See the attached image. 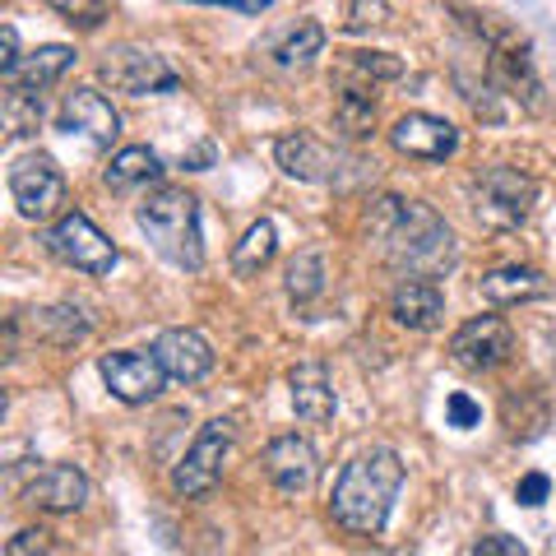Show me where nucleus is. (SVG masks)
<instances>
[{
  "label": "nucleus",
  "instance_id": "obj_1",
  "mask_svg": "<svg viewBox=\"0 0 556 556\" xmlns=\"http://www.w3.org/2000/svg\"><path fill=\"white\" fill-rule=\"evenodd\" d=\"M367 241L399 278H441L455 265V232L431 204L386 195L367 214Z\"/></svg>",
  "mask_w": 556,
  "mask_h": 556
},
{
  "label": "nucleus",
  "instance_id": "obj_2",
  "mask_svg": "<svg viewBox=\"0 0 556 556\" xmlns=\"http://www.w3.org/2000/svg\"><path fill=\"white\" fill-rule=\"evenodd\" d=\"M399 486H404V464H399L394 450H367L339 473L334 496H329V515L348 533L376 538L394 510Z\"/></svg>",
  "mask_w": 556,
  "mask_h": 556
},
{
  "label": "nucleus",
  "instance_id": "obj_3",
  "mask_svg": "<svg viewBox=\"0 0 556 556\" xmlns=\"http://www.w3.org/2000/svg\"><path fill=\"white\" fill-rule=\"evenodd\" d=\"M139 232L159 251L167 265L177 269H200L204 265V237H200V200L186 195L177 186H163L135 208Z\"/></svg>",
  "mask_w": 556,
  "mask_h": 556
},
{
  "label": "nucleus",
  "instance_id": "obj_4",
  "mask_svg": "<svg viewBox=\"0 0 556 556\" xmlns=\"http://www.w3.org/2000/svg\"><path fill=\"white\" fill-rule=\"evenodd\" d=\"M274 159L292 181H311V186H339V181H353V172H357L353 153L325 144V139L306 135V130H292L278 139Z\"/></svg>",
  "mask_w": 556,
  "mask_h": 556
},
{
  "label": "nucleus",
  "instance_id": "obj_5",
  "mask_svg": "<svg viewBox=\"0 0 556 556\" xmlns=\"http://www.w3.org/2000/svg\"><path fill=\"white\" fill-rule=\"evenodd\" d=\"M47 251L65 260L70 269H79V274H112L116 269V247H112V237L98 228V223L89 214H79V208H70V214L56 218V228L47 232Z\"/></svg>",
  "mask_w": 556,
  "mask_h": 556
},
{
  "label": "nucleus",
  "instance_id": "obj_6",
  "mask_svg": "<svg viewBox=\"0 0 556 556\" xmlns=\"http://www.w3.org/2000/svg\"><path fill=\"white\" fill-rule=\"evenodd\" d=\"M98 75L112 84V89L130 93V98H149V93H177L181 75L167 65V56L149 47H112L108 56L98 61Z\"/></svg>",
  "mask_w": 556,
  "mask_h": 556
},
{
  "label": "nucleus",
  "instance_id": "obj_7",
  "mask_svg": "<svg viewBox=\"0 0 556 556\" xmlns=\"http://www.w3.org/2000/svg\"><path fill=\"white\" fill-rule=\"evenodd\" d=\"M10 195L28 223H47V218L61 214L70 186H65V172L56 167V159L28 153V159H20L10 167Z\"/></svg>",
  "mask_w": 556,
  "mask_h": 556
},
{
  "label": "nucleus",
  "instance_id": "obj_8",
  "mask_svg": "<svg viewBox=\"0 0 556 556\" xmlns=\"http://www.w3.org/2000/svg\"><path fill=\"white\" fill-rule=\"evenodd\" d=\"M232 450V422L228 417H214V422L200 427L195 445L186 450V459L172 468V492L177 496H204L214 492L218 478H223V459Z\"/></svg>",
  "mask_w": 556,
  "mask_h": 556
},
{
  "label": "nucleus",
  "instance_id": "obj_9",
  "mask_svg": "<svg viewBox=\"0 0 556 556\" xmlns=\"http://www.w3.org/2000/svg\"><path fill=\"white\" fill-rule=\"evenodd\" d=\"M538 186L533 177H525L519 167H486L478 177V218L492 223V228H515V223L529 218Z\"/></svg>",
  "mask_w": 556,
  "mask_h": 556
},
{
  "label": "nucleus",
  "instance_id": "obj_10",
  "mask_svg": "<svg viewBox=\"0 0 556 556\" xmlns=\"http://www.w3.org/2000/svg\"><path fill=\"white\" fill-rule=\"evenodd\" d=\"M515 353V334L501 316H473L455 329L450 339V357L459 362L464 371H492Z\"/></svg>",
  "mask_w": 556,
  "mask_h": 556
},
{
  "label": "nucleus",
  "instance_id": "obj_11",
  "mask_svg": "<svg viewBox=\"0 0 556 556\" xmlns=\"http://www.w3.org/2000/svg\"><path fill=\"white\" fill-rule=\"evenodd\" d=\"M265 473L283 496H306L320 478V459H316V445L298 431H283L265 445Z\"/></svg>",
  "mask_w": 556,
  "mask_h": 556
},
{
  "label": "nucleus",
  "instance_id": "obj_12",
  "mask_svg": "<svg viewBox=\"0 0 556 556\" xmlns=\"http://www.w3.org/2000/svg\"><path fill=\"white\" fill-rule=\"evenodd\" d=\"M390 144H394V153H404V159L445 163V159H455V153H459V130L450 126V121H441V116L408 112V116L394 121Z\"/></svg>",
  "mask_w": 556,
  "mask_h": 556
},
{
  "label": "nucleus",
  "instance_id": "obj_13",
  "mask_svg": "<svg viewBox=\"0 0 556 556\" xmlns=\"http://www.w3.org/2000/svg\"><path fill=\"white\" fill-rule=\"evenodd\" d=\"M98 371L121 404H153V399L163 394V380H167V371L159 367L153 353H108L98 362Z\"/></svg>",
  "mask_w": 556,
  "mask_h": 556
},
{
  "label": "nucleus",
  "instance_id": "obj_14",
  "mask_svg": "<svg viewBox=\"0 0 556 556\" xmlns=\"http://www.w3.org/2000/svg\"><path fill=\"white\" fill-rule=\"evenodd\" d=\"M56 126L65 135H84L93 149H108L112 139L121 135V116L98 89H75V93H65V102H61Z\"/></svg>",
  "mask_w": 556,
  "mask_h": 556
},
{
  "label": "nucleus",
  "instance_id": "obj_15",
  "mask_svg": "<svg viewBox=\"0 0 556 556\" xmlns=\"http://www.w3.org/2000/svg\"><path fill=\"white\" fill-rule=\"evenodd\" d=\"M24 506L47 510V515H75L89 506V478L75 464H51L24 486Z\"/></svg>",
  "mask_w": 556,
  "mask_h": 556
},
{
  "label": "nucleus",
  "instance_id": "obj_16",
  "mask_svg": "<svg viewBox=\"0 0 556 556\" xmlns=\"http://www.w3.org/2000/svg\"><path fill=\"white\" fill-rule=\"evenodd\" d=\"M153 357H159L167 380H181V386H195L214 371V348L195 329H163L159 343H153Z\"/></svg>",
  "mask_w": 556,
  "mask_h": 556
},
{
  "label": "nucleus",
  "instance_id": "obj_17",
  "mask_svg": "<svg viewBox=\"0 0 556 556\" xmlns=\"http://www.w3.org/2000/svg\"><path fill=\"white\" fill-rule=\"evenodd\" d=\"M390 316L404 329H437L445 316V292L437 278H399L394 298H390Z\"/></svg>",
  "mask_w": 556,
  "mask_h": 556
},
{
  "label": "nucleus",
  "instance_id": "obj_18",
  "mask_svg": "<svg viewBox=\"0 0 556 556\" xmlns=\"http://www.w3.org/2000/svg\"><path fill=\"white\" fill-rule=\"evenodd\" d=\"M288 386H292V408H298L302 422L320 427L334 417V380H329L325 362H302V367H292Z\"/></svg>",
  "mask_w": 556,
  "mask_h": 556
},
{
  "label": "nucleus",
  "instance_id": "obj_19",
  "mask_svg": "<svg viewBox=\"0 0 556 556\" xmlns=\"http://www.w3.org/2000/svg\"><path fill=\"white\" fill-rule=\"evenodd\" d=\"M75 65V47H65V42H47V47H38L33 56H24L20 65L5 75V84L10 89H28V93H38V89H47V84H56L65 70Z\"/></svg>",
  "mask_w": 556,
  "mask_h": 556
},
{
  "label": "nucleus",
  "instance_id": "obj_20",
  "mask_svg": "<svg viewBox=\"0 0 556 556\" xmlns=\"http://www.w3.org/2000/svg\"><path fill=\"white\" fill-rule=\"evenodd\" d=\"M547 292V278L529 269V265H506V269H492L482 278V298L496 302V306H515V302H533Z\"/></svg>",
  "mask_w": 556,
  "mask_h": 556
},
{
  "label": "nucleus",
  "instance_id": "obj_21",
  "mask_svg": "<svg viewBox=\"0 0 556 556\" xmlns=\"http://www.w3.org/2000/svg\"><path fill=\"white\" fill-rule=\"evenodd\" d=\"M163 177V163H159V153L144 149V144H130V149H121L112 167L102 172V181H108V190H116V195H126V190H139V186H153Z\"/></svg>",
  "mask_w": 556,
  "mask_h": 556
},
{
  "label": "nucleus",
  "instance_id": "obj_22",
  "mask_svg": "<svg viewBox=\"0 0 556 556\" xmlns=\"http://www.w3.org/2000/svg\"><path fill=\"white\" fill-rule=\"evenodd\" d=\"M274 260V223H251L247 228V237L237 241V251H232V269L241 274V278H251V274H260Z\"/></svg>",
  "mask_w": 556,
  "mask_h": 556
},
{
  "label": "nucleus",
  "instance_id": "obj_23",
  "mask_svg": "<svg viewBox=\"0 0 556 556\" xmlns=\"http://www.w3.org/2000/svg\"><path fill=\"white\" fill-rule=\"evenodd\" d=\"M320 47H325V28L316 20H302L283 42L274 47V56H278V65H283V70H298L311 56H320Z\"/></svg>",
  "mask_w": 556,
  "mask_h": 556
},
{
  "label": "nucleus",
  "instance_id": "obj_24",
  "mask_svg": "<svg viewBox=\"0 0 556 556\" xmlns=\"http://www.w3.org/2000/svg\"><path fill=\"white\" fill-rule=\"evenodd\" d=\"M334 116H339V130H343L348 139H367L371 126H376V98L362 93V89H343Z\"/></svg>",
  "mask_w": 556,
  "mask_h": 556
},
{
  "label": "nucleus",
  "instance_id": "obj_25",
  "mask_svg": "<svg viewBox=\"0 0 556 556\" xmlns=\"http://www.w3.org/2000/svg\"><path fill=\"white\" fill-rule=\"evenodd\" d=\"M320 292H325V260L316 251H306L288 265V298L306 306L311 298H320Z\"/></svg>",
  "mask_w": 556,
  "mask_h": 556
},
{
  "label": "nucleus",
  "instance_id": "obj_26",
  "mask_svg": "<svg viewBox=\"0 0 556 556\" xmlns=\"http://www.w3.org/2000/svg\"><path fill=\"white\" fill-rule=\"evenodd\" d=\"M5 121H10V135H33L42 126V93H28V89H10L5 84Z\"/></svg>",
  "mask_w": 556,
  "mask_h": 556
},
{
  "label": "nucleus",
  "instance_id": "obj_27",
  "mask_svg": "<svg viewBox=\"0 0 556 556\" xmlns=\"http://www.w3.org/2000/svg\"><path fill=\"white\" fill-rule=\"evenodd\" d=\"M47 5L75 28H98L112 14V0H47Z\"/></svg>",
  "mask_w": 556,
  "mask_h": 556
},
{
  "label": "nucleus",
  "instance_id": "obj_28",
  "mask_svg": "<svg viewBox=\"0 0 556 556\" xmlns=\"http://www.w3.org/2000/svg\"><path fill=\"white\" fill-rule=\"evenodd\" d=\"M353 56V65L362 70V75H371V79H399L404 75V65H399L390 51H348Z\"/></svg>",
  "mask_w": 556,
  "mask_h": 556
},
{
  "label": "nucleus",
  "instance_id": "obj_29",
  "mask_svg": "<svg viewBox=\"0 0 556 556\" xmlns=\"http://www.w3.org/2000/svg\"><path fill=\"white\" fill-rule=\"evenodd\" d=\"M380 24H390V5H386V0H353V10H348V28L367 33V28H380Z\"/></svg>",
  "mask_w": 556,
  "mask_h": 556
},
{
  "label": "nucleus",
  "instance_id": "obj_30",
  "mask_svg": "<svg viewBox=\"0 0 556 556\" xmlns=\"http://www.w3.org/2000/svg\"><path fill=\"white\" fill-rule=\"evenodd\" d=\"M5 556H51V533L47 529H24L10 538Z\"/></svg>",
  "mask_w": 556,
  "mask_h": 556
},
{
  "label": "nucleus",
  "instance_id": "obj_31",
  "mask_svg": "<svg viewBox=\"0 0 556 556\" xmlns=\"http://www.w3.org/2000/svg\"><path fill=\"white\" fill-rule=\"evenodd\" d=\"M445 413H450V427H459V431H468V427H478V422H482V408H478L464 390H455V394L445 399Z\"/></svg>",
  "mask_w": 556,
  "mask_h": 556
},
{
  "label": "nucleus",
  "instance_id": "obj_32",
  "mask_svg": "<svg viewBox=\"0 0 556 556\" xmlns=\"http://www.w3.org/2000/svg\"><path fill=\"white\" fill-rule=\"evenodd\" d=\"M473 556H529V547L510 533H482L473 543Z\"/></svg>",
  "mask_w": 556,
  "mask_h": 556
},
{
  "label": "nucleus",
  "instance_id": "obj_33",
  "mask_svg": "<svg viewBox=\"0 0 556 556\" xmlns=\"http://www.w3.org/2000/svg\"><path fill=\"white\" fill-rule=\"evenodd\" d=\"M547 492H552V482H547L543 473H529L525 482H519V486H515L519 506H543V501H547Z\"/></svg>",
  "mask_w": 556,
  "mask_h": 556
},
{
  "label": "nucleus",
  "instance_id": "obj_34",
  "mask_svg": "<svg viewBox=\"0 0 556 556\" xmlns=\"http://www.w3.org/2000/svg\"><path fill=\"white\" fill-rule=\"evenodd\" d=\"M0 42H5V56H0V70H5V75H10V70L24 61V56H20V33H14V24L0 28Z\"/></svg>",
  "mask_w": 556,
  "mask_h": 556
},
{
  "label": "nucleus",
  "instance_id": "obj_35",
  "mask_svg": "<svg viewBox=\"0 0 556 556\" xmlns=\"http://www.w3.org/2000/svg\"><path fill=\"white\" fill-rule=\"evenodd\" d=\"M195 5H228V10H241V14H260V10H269L274 0H195Z\"/></svg>",
  "mask_w": 556,
  "mask_h": 556
}]
</instances>
